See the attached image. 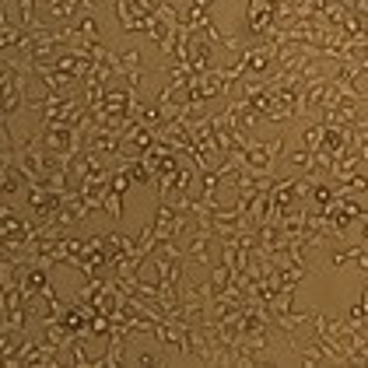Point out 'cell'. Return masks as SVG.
Returning <instances> with one entry per match:
<instances>
[{"label": "cell", "mask_w": 368, "mask_h": 368, "mask_svg": "<svg viewBox=\"0 0 368 368\" xmlns=\"http://www.w3.org/2000/svg\"><path fill=\"white\" fill-rule=\"evenodd\" d=\"M281 148H285V137L252 140V144H249V151H245V158H242V168L256 172V175H267V172H274V162H277Z\"/></svg>", "instance_id": "obj_1"}, {"label": "cell", "mask_w": 368, "mask_h": 368, "mask_svg": "<svg viewBox=\"0 0 368 368\" xmlns=\"http://www.w3.org/2000/svg\"><path fill=\"white\" fill-rule=\"evenodd\" d=\"M49 287V270L39 267L36 260H29L25 263V270H21V277H18V291L25 295V302L32 305L36 298H42V291Z\"/></svg>", "instance_id": "obj_2"}, {"label": "cell", "mask_w": 368, "mask_h": 368, "mask_svg": "<svg viewBox=\"0 0 368 368\" xmlns=\"http://www.w3.org/2000/svg\"><path fill=\"white\" fill-rule=\"evenodd\" d=\"M140 49H123L116 53V78H126L130 88H140L144 84V67H140Z\"/></svg>", "instance_id": "obj_3"}, {"label": "cell", "mask_w": 368, "mask_h": 368, "mask_svg": "<svg viewBox=\"0 0 368 368\" xmlns=\"http://www.w3.org/2000/svg\"><path fill=\"white\" fill-rule=\"evenodd\" d=\"M25 106H29L25 84H18V81H4V98H0V116H4V120H11V116H18V113H21Z\"/></svg>", "instance_id": "obj_4"}, {"label": "cell", "mask_w": 368, "mask_h": 368, "mask_svg": "<svg viewBox=\"0 0 368 368\" xmlns=\"http://www.w3.org/2000/svg\"><path fill=\"white\" fill-rule=\"evenodd\" d=\"M210 4H214V0H190L186 11H183V25H190L193 32H204L207 25L214 21V18H210Z\"/></svg>", "instance_id": "obj_5"}, {"label": "cell", "mask_w": 368, "mask_h": 368, "mask_svg": "<svg viewBox=\"0 0 368 368\" xmlns=\"http://www.w3.org/2000/svg\"><path fill=\"white\" fill-rule=\"evenodd\" d=\"M126 340H130V333H123V329H113L109 333V347H106V354L98 358V365L95 368H113L123 362V354H126Z\"/></svg>", "instance_id": "obj_6"}, {"label": "cell", "mask_w": 368, "mask_h": 368, "mask_svg": "<svg viewBox=\"0 0 368 368\" xmlns=\"http://www.w3.org/2000/svg\"><path fill=\"white\" fill-rule=\"evenodd\" d=\"M210 232H193V242L186 245V260H193L197 267H207L210 263V256H207V249H210Z\"/></svg>", "instance_id": "obj_7"}, {"label": "cell", "mask_w": 368, "mask_h": 368, "mask_svg": "<svg viewBox=\"0 0 368 368\" xmlns=\"http://www.w3.org/2000/svg\"><path fill=\"white\" fill-rule=\"evenodd\" d=\"M21 186H29L21 168L18 165H0V190H4V197H14Z\"/></svg>", "instance_id": "obj_8"}, {"label": "cell", "mask_w": 368, "mask_h": 368, "mask_svg": "<svg viewBox=\"0 0 368 368\" xmlns=\"http://www.w3.org/2000/svg\"><path fill=\"white\" fill-rule=\"evenodd\" d=\"M116 165H123V168L130 172L133 183H155V168L144 162V155H137V158H123V162H116Z\"/></svg>", "instance_id": "obj_9"}, {"label": "cell", "mask_w": 368, "mask_h": 368, "mask_svg": "<svg viewBox=\"0 0 368 368\" xmlns=\"http://www.w3.org/2000/svg\"><path fill=\"white\" fill-rule=\"evenodd\" d=\"M88 340H91V337H78V340L71 344V365H78V368H95L98 365V358L88 354Z\"/></svg>", "instance_id": "obj_10"}, {"label": "cell", "mask_w": 368, "mask_h": 368, "mask_svg": "<svg viewBox=\"0 0 368 368\" xmlns=\"http://www.w3.org/2000/svg\"><path fill=\"white\" fill-rule=\"evenodd\" d=\"M74 42H98V21L91 14L74 21Z\"/></svg>", "instance_id": "obj_11"}, {"label": "cell", "mask_w": 368, "mask_h": 368, "mask_svg": "<svg viewBox=\"0 0 368 368\" xmlns=\"http://www.w3.org/2000/svg\"><path fill=\"white\" fill-rule=\"evenodd\" d=\"M320 144H323V123L316 120V123H309V126L302 130V148L316 155V151H320Z\"/></svg>", "instance_id": "obj_12"}, {"label": "cell", "mask_w": 368, "mask_h": 368, "mask_svg": "<svg viewBox=\"0 0 368 368\" xmlns=\"http://www.w3.org/2000/svg\"><path fill=\"white\" fill-rule=\"evenodd\" d=\"M133 186V179H130V172L123 168V165H116L113 168V179H109V190H116V193H123L126 197V190Z\"/></svg>", "instance_id": "obj_13"}, {"label": "cell", "mask_w": 368, "mask_h": 368, "mask_svg": "<svg viewBox=\"0 0 368 368\" xmlns=\"http://www.w3.org/2000/svg\"><path fill=\"white\" fill-rule=\"evenodd\" d=\"M102 210H109L116 221L123 218V193H116V190H106V200H102Z\"/></svg>", "instance_id": "obj_14"}, {"label": "cell", "mask_w": 368, "mask_h": 368, "mask_svg": "<svg viewBox=\"0 0 368 368\" xmlns=\"http://www.w3.org/2000/svg\"><path fill=\"white\" fill-rule=\"evenodd\" d=\"M329 263H333V267H347V263H354V245H351V249H337V252H329Z\"/></svg>", "instance_id": "obj_15"}, {"label": "cell", "mask_w": 368, "mask_h": 368, "mask_svg": "<svg viewBox=\"0 0 368 368\" xmlns=\"http://www.w3.org/2000/svg\"><path fill=\"white\" fill-rule=\"evenodd\" d=\"M137 365H144V368H155V365H162V358L155 354V351H137V358H133Z\"/></svg>", "instance_id": "obj_16"}, {"label": "cell", "mask_w": 368, "mask_h": 368, "mask_svg": "<svg viewBox=\"0 0 368 368\" xmlns=\"http://www.w3.org/2000/svg\"><path fill=\"white\" fill-rule=\"evenodd\" d=\"M291 162L302 165V168H312V151H305V148H302V151H295V155H291Z\"/></svg>", "instance_id": "obj_17"}]
</instances>
